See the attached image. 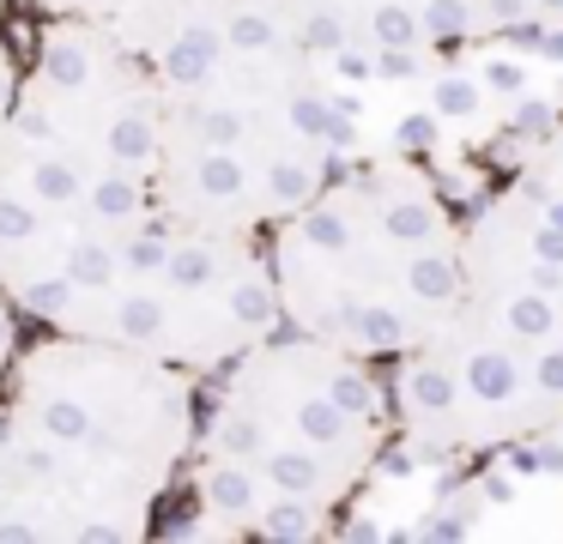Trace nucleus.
Returning a JSON list of instances; mask_svg holds the SVG:
<instances>
[{
  "mask_svg": "<svg viewBox=\"0 0 563 544\" xmlns=\"http://www.w3.org/2000/svg\"><path fill=\"white\" fill-rule=\"evenodd\" d=\"M394 442L382 363L309 333H267L219 369L188 484L207 532L316 539Z\"/></svg>",
  "mask_w": 563,
  "mask_h": 544,
  "instance_id": "obj_1",
  "label": "nucleus"
},
{
  "mask_svg": "<svg viewBox=\"0 0 563 544\" xmlns=\"http://www.w3.org/2000/svg\"><path fill=\"white\" fill-rule=\"evenodd\" d=\"M461 297L533 345H563V181L515 169L473 218H461Z\"/></svg>",
  "mask_w": 563,
  "mask_h": 544,
  "instance_id": "obj_6",
  "label": "nucleus"
},
{
  "mask_svg": "<svg viewBox=\"0 0 563 544\" xmlns=\"http://www.w3.org/2000/svg\"><path fill=\"white\" fill-rule=\"evenodd\" d=\"M13 351H19V309L7 302V290H0V375H7Z\"/></svg>",
  "mask_w": 563,
  "mask_h": 544,
  "instance_id": "obj_7",
  "label": "nucleus"
},
{
  "mask_svg": "<svg viewBox=\"0 0 563 544\" xmlns=\"http://www.w3.org/2000/svg\"><path fill=\"white\" fill-rule=\"evenodd\" d=\"M7 115L86 152L91 164L152 181L164 140V85L103 24L43 12L37 48L19 73V97Z\"/></svg>",
  "mask_w": 563,
  "mask_h": 544,
  "instance_id": "obj_5",
  "label": "nucleus"
},
{
  "mask_svg": "<svg viewBox=\"0 0 563 544\" xmlns=\"http://www.w3.org/2000/svg\"><path fill=\"white\" fill-rule=\"evenodd\" d=\"M382 375L412 459H478L563 430V345H533L466 297Z\"/></svg>",
  "mask_w": 563,
  "mask_h": 544,
  "instance_id": "obj_4",
  "label": "nucleus"
},
{
  "mask_svg": "<svg viewBox=\"0 0 563 544\" xmlns=\"http://www.w3.org/2000/svg\"><path fill=\"white\" fill-rule=\"evenodd\" d=\"M0 393H7L0 411L7 423L122 471L158 502L195 454L200 375L103 338L49 333L13 351Z\"/></svg>",
  "mask_w": 563,
  "mask_h": 544,
  "instance_id": "obj_3",
  "label": "nucleus"
},
{
  "mask_svg": "<svg viewBox=\"0 0 563 544\" xmlns=\"http://www.w3.org/2000/svg\"><path fill=\"white\" fill-rule=\"evenodd\" d=\"M267 266L291 333L388 363L461 302V212L406 157L345 164L267 230Z\"/></svg>",
  "mask_w": 563,
  "mask_h": 544,
  "instance_id": "obj_2",
  "label": "nucleus"
}]
</instances>
